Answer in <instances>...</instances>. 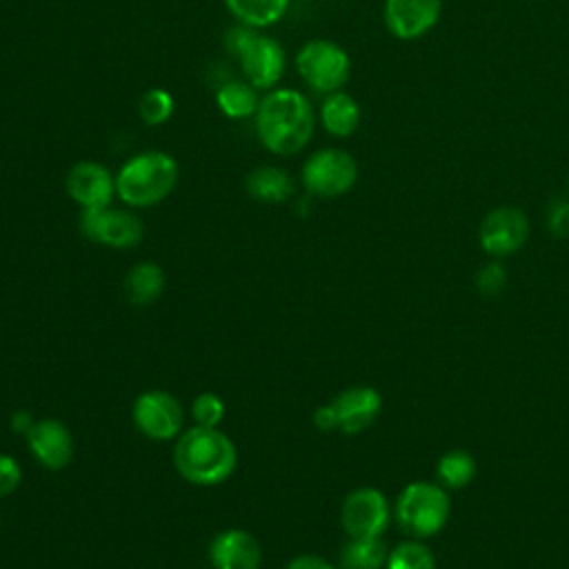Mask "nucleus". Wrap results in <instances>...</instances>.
I'll return each instance as SVG.
<instances>
[{
    "label": "nucleus",
    "instance_id": "f3484780",
    "mask_svg": "<svg viewBox=\"0 0 569 569\" xmlns=\"http://www.w3.org/2000/svg\"><path fill=\"white\" fill-rule=\"evenodd\" d=\"M320 124L333 138H349L358 131L362 111L358 100L347 91H333L322 98L320 104Z\"/></svg>",
    "mask_w": 569,
    "mask_h": 569
},
{
    "label": "nucleus",
    "instance_id": "c756f323",
    "mask_svg": "<svg viewBox=\"0 0 569 569\" xmlns=\"http://www.w3.org/2000/svg\"><path fill=\"white\" fill-rule=\"evenodd\" d=\"M313 425L322 431H329V429H338V413H336V407L333 402L329 405H322L316 409L313 413Z\"/></svg>",
    "mask_w": 569,
    "mask_h": 569
},
{
    "label": "nucleus",
    "instance_id": "9d476101",
    "mask_svg": "<svg viewBox=\"0 0 569 569\" xmlns=\"http://www.w3.org/2000/svg\"><path fill=\"white\" fill-rule=\"evenodd\" d=\"M442 16V0H385L382 22L387 31L405 42L427 36Z\"/></svg>",
    "mask_w": 569,
    "mask_h": 569
},
{
    "label": "nucleus",
    "instance_id": "bb28decb",
    "mask_svg": "<svg viewBox=\"0 0 569 569\" xmlns=\"http://www.w3.org/2000/svg\"><path fill=\"white\" fill-rule=\"evenodd\" d=\"M545 220H547V229L553 236H558V238L569 236V200H565V198L551 200L545 211Z\"/></svg>",
    "mask_w": 569,
    "mask_h": 569
},
{
    "label": "nucleus",
    "instance_id": "7c9ffc66",
    "mask_svg": "<svg viewBox=\"0 0 569 569\" xmlns=\"http://www.w3.org/2000/svg\"><path fill=\"white\" fill-rule=\"evenodd\" d=\"M287 569H333V567L320 556H298L287 565Z\"/></svg>",
    "mask_w": 569,
    "mask_h": 569
},
{
    "label": "nucleus",
    "instance_id": "f8f14e48",
    "mask_svg": "<svg viewBox=\"0 0 569 569\" xmlns=\"http://www.w3.org/2000/svg\"><path fill=\"white\" fill-rule=\"evenodd\" d=\"M64 189L82 209L109 207L116 196V176L96 160H78L64 176Z\"/></svg>",
    "mask_w": 569,
    "mask_h": 569
},
{
    "label": "nucleus",
    "instance_id": "9b49d317",
    "mask_svg": "<svg viewBox=\"0 0 569 569\" xmlns=\"http://www.w3.org/2000/svg\"><path fill=\"white\" fill-rule=\"evenodd\" d=\"M529 236V220L518 207H496L491 209L478 229L480 247L489 256H509L518 251Z\"/></svg>",
    "mask_w": 569,
    "mask_h": 569
},
{
    "label": "nucleus",
    "instance_id": "aec40b11",
    "mask_svg": "<svg viewBox=\"0 0 569 569\" xmlns=\"http://www.w3.org/2000/svg\"><path fill=\"white\" fill-rule=\"evenodd\" d=\"M164 271L156 262H138L124 278V293L133 305H149L164 291Z\"/></svg>",
    "mask_w": 569,
    "mask_h": 569
},
{
    "label": "nucleus",
    "instance_id": "0eeeda50",
    "mask_svg": "<svg viewBox=\"0 0 569 569\" xmlns=\"http://www.w3.org/2000/svg\"><path fill=\"white\" fill-rule=\"evenodd\" d=\"M396 516L405 531H411L413 536H431L449 516V498L436 485L411 482L398 498Z\"/></svg>",
    "mask_w": 569,
    "mask_h": 569
},
{
    "label": "nucleus",
    "instance_id": "4468645a",
    "mask_svg": "<svg viewBox=\"0 0 569 569\" xmlns=\"http://www.w3.org/2000/svg\"><path fill=\"white\" fill-rule=\"evenodd\" d=\"M24 436H27L33 458L42 467L58 471L69 465V460L73 456V440H71L69 429L60 420L42 418V420L33 422Z\"/></svg>",
    "mask_w": 569,
    "mask_h": 569
},
{
    "label": "nucleus",
    "instance_id": "423d86ee",
    "mask_svg": "<svg viewBox=\"0 0 569 569\" xmlns=\"http://www.w3.org/2000/svg\"><path fill=\"white\" fill-rule=\"evenodd\" d=\"M300 178L309 193L318 198H338L356 184L358 162L347 149L322 147L305 160Z\"/></svg>",
    "mask_w": 569,
    "mask_h": 569
},
{
    "label": "nucleus",
    "instance_id": "39448f33",
    "mask_svg": "<svg viewBox=\"0 0 569 569\" xmlns=\"http://www.w3.org/2000/svg\"><path fill=\"white\" fill-rule=\"evenodd\" d=\"M296 71L309 89L327 96L347 84L351 76V58L338 42L316 38L298 49Z\"/></svg>",
    "mask_w": 569,
    "mask_h": 569
},
{
    "label": "nucleus",
    "instance_id": "1a4fd4ad",
    "mask_svg": "<svg viewBox=\"0 0 569 569\" xmlns=\"http://www.w3.org/2000/svg\"><path fill=\"white\" fill-rule=\"evenodd\" d=\"M133 422L151 440H171L182 433L184 411L167 391H144L133 402Z\"/></svg>",
    "mask_w": 569,
    "mask_h": 569
},
{
    "label": "nucleus",
    "instance_id": "f03ea898",
    "mask_svg": "<svg viewBox=\"0 0 569 569\" xmlns=\"http://www.w3.org/2000/svg\"><path fill=\"white\" fill-rule=\"evenodd\" d=\"M236 462V447L218 427L193 425L178 436L173 447V465L191 485H220L233 473Z\"/></svg>",
    "mask_w": 569,
    "mask_h": 569
},
{
    "label": "nucleus",
    "instance_id": "6e6552de",
    "mask_svg": "<svg viewBox=\"0 0 569 569\" xmlns=\"http://www.w3.org/2000/svg\"><path fill=\"white\" fill-rule=\"evenodd\" d=\"M82 233L98 244L111 249H131L142 240V222L136 213L124 209L100 207V209H82L80 216Z\"/></svg>",
    "mask_w": 569,
    "mask_h": 569
},
{
    "label": "nucleus",
    "instance_id": "2f4dec72",
    "mask_svg": "<svg viewBox=\"0 0 569 569\" xmlns=\"http://www.w3.org/2000/svg\"><path fill=\"white\" fill-rule=\"evenodd\" d=\"M567 182H569V176H567Z\"/></svg>",
    "mask_w": 569,
    "mask_h": 569
},
{
    "label": "nucleus",
    "instance_id": "ddd939ff",
    "mask_svg": "<svg viewBox=\"0 0 569 569\" xmlns=\"http://www.w3.org/2000/svg\"><path fill=\"white\" fill-rule=\"evenodd\" d=\"M389 520V507L378 489L362 487L351 491L340 509V522L349 538L380 536Z\"/></svg>",
    "mask_w": 569,
    "mask_h": 569
},
{
    "label": "nucleus",
    "instance_id": "f257e3e1",
    "mask_svg": "<svg viewBox=\"0 0 569 569\" xmlns=\"http://www.w3.org/2000/svg\"><path fill=\"white\" fill-rule=\"evenodd\" d=\"M253 118L262 147L273 156H293L302 151L316 129L313 104L298 89H271L260 98Z\"/></svg>",
    "mask_w": 569,
    "mask_h": 569
},
{
    "label": "nucleus",
    "instance_id": "6ab92c4d",
    "mask_svg": "<svg viewBox=\"0 0 569 569\" xmlns=\"http://www.w3.org/2000/svg\"><path fill=\"white\" fill-rule=\"evenodd\" d=\"M289 2L291 0H224L238 24L251 29H267L276 24L287 13Z\"/></svg>",
    "mask_w": 569,
    "mask_h": 569
},
{
    "label": "nucleus",
    "instance_id": "b1692460",
    "mask_svg": "<svg viewBox=\"0 0 569 569\" xmlns=\"http://www.w3.org/2000/svg\"><path fill=\"white\" fill-rule=\"evenodd\" d=\"M473 473H476L473 458L465 451H449L438 462V478L442 485H447L451 489H460V487L469 485Z\"/></svg>",
    "mask_w": 569,
    "mask_h": 569
},
{
    "label": "nucleus",
    "instance_id": "2eb2a0df",
    "mask_svg": "<svg viewBox=\"0 0 569 569\" xmlns=\"http://www.w3.org/2000/svg\"><path fill=\"white\" fill-rule=\"evenodd\" d=\"M213 569H260L262 551L258 540L242 529H227L209 545Z\"/></svg>",
    "mask_w": 569,
    "mask_h": 569
},
{
    "label": "nucleus",
    "instance_id": "4be33fe9",
    "mask_svg": "<svg viewBox=\"0 0 569 569\" xmlns=\"http://www.w3.org/2000/svg\"><path fill=\"white\" fill-rule=\"evenodd\" d=\"M385 560L387 551L378 536L351 538L340 551V562L345 569H380Z\"/></svg>",
    "mask_w": 569,
    "mask_h": 569
},
{
    "label": "nucleus",
    "instance_id": "7ed1b4c3",
    "mask_svg": "<svg viewBox=\"0 0 569 569\" xmlns=\"http://www.w3.org/2000/svg\"><path fill=\"white\" fill-rule=\"evenodd\" d=\"M178 162L173 156L151 149L140 151L118 169L116 196L129 207H153L169 198L178 184Z\"/></svg>",
    "mask_w": 569,
    "mask_h": 569
},
{
    "label": "nucleus",
    "instance_id": "cd10ccee",
    "mask_svg": "<svg viewBox=\"0 0 569 569\" xmlns=\"http://www.w3.org/2000/svg\"><path fill=\"white\" fill-rule=\"evenodd\" d=\"M505 269L498 262H489L485 264L478 273H476V287L485 293V296H496L502 291L505 287Z\"/></svg>",
    "mask_w": 569,
    "mask_h": 569
},
{
    "label": "nucleus",
    "instance_id": "a211bd4d",
    "mask_svg": "<svg viewBox=\"0 0 569 569\" xmlns=\"http://www.w3.org/2000/svg\"><path fill=\"white\" fill-rule=\"evenodd\" d=\"M244 189L253 200L276 204L293 196V180L282 167L260 164L247 173Z\"/></svg>",
    "mask_w": 569,
    "mask_h": 569
},
{
    "label": "nucleus",
    "instance_id": "a878e982",
    "mask_svg": "<svg viewBox=\"0 0 569 569\" xmlns=\"http://www.w3.org/2000/svg\"><path fill=\"white\" fill-rule=\"evenodd\" d=\"M224 416V402L218 393H198L191 402V418L198 427H218Z\"/></svg>",
    "mask_w": 569,
    "mask_h": 569
},
{
    "label": "nucleus",
    "instance_id": "393cba45",
    "mask_svg": "<svg viewBox=\"0 0 569 569\" xmlns=\"http://www.w3.org/2000/svg\"><path fill=\"white\" fill-rule=\"evenodd\" d=\"M387 569H433V556L420 542H402L387 558Z\"/></svg>",
    "mask_w": 569,
    "mask_h": 569
},
{
    "label": "nucleus",
    "instance_id": "c85d7f7f",
    "mask_svg": "<svg viewBox=\"0 0 569 569\" xmlns=\"http://www.w3.org/2000/svg\"><path fill=\"white\" fill-rule=\"evenodd\" d=\"M20 480H22L20 465L11 456L0 453V496L13 493L20 485Z\"/></svg>",
    "mask_w": 569,
    "mask_h": 569
},
{
    "label": "nucleus",
    "instance_id": "5701e85b",
    "mask_svg": "<svg viewBox=\"0 0 569 569\" xmlns=\"http://www.w3.org/2000/svg\"><path fill=\"white\" fill-rule=\"evenodd\" d=\"M176 100L162 87L147 89L138 100V116L147 127H160L173 116Z\"/></svg>",
    "mask_w": 569,
    "mask_h": 569
},
{
    "label": "nucleus",
    "instance_id": "20e7f679",
    "mask_svg": "<svg viewBox=\"0 0 569 569\" xmlns=\"http://www.w3.org/2000/svg\"><path fill=\"white\" fill-rule=\"evenodd\" d=\"M224 44L238 58L240 69L251 87L267 91L280 82L287 67V53L276 38L264 36L260 29L238 24L229 29Z\"/></svg>",
    "mask_w": 569,
    "mask_h": 569
},
{
    "label": "nucleus",
    "instance_id": "412c9836",
    "mask_svg": "<svg viewBox=\"0 0 569 569\" xmlns=\"http://www.w3.org/2000/svg\"><path fill=\"white\" fill-rule=\"evenodd\" d=\"M216 104L231 120H242V118L256 116L258 104H260L258 89L251 87L247 80L244 82H240V80L224 82L216 91Z\"/></svg>",
    "mask_w": 569,
    "mask_h": 569
},
{
    "label": "nucleus",
    "instance_id": "dca6fc26",
    "mask_svg": "<svg viewBox=\"0 0 569 569\" xmlns=\"http://www.w3.org/2000/svg\"><path fill=\"white\" fill-rule=\"evenodd\" d=\"M380 393L371 387H349L336 400L338 429L345 433H360L367 429L380 413Z\"/></svg>",
    "mask_w": 569,
    "mask_h": 569
}]
</instances>
